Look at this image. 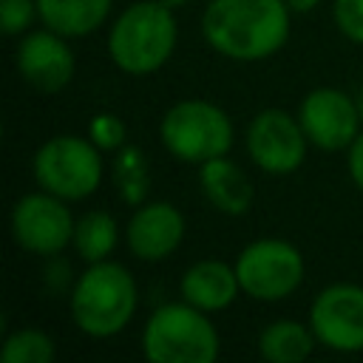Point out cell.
<instances>
[{
  "instance_id": "21",
  "label": "cell",
  "mask_w": 363,
  "mask_h": 363,
  "mask_svg": "<svg viewBox=\"0 0 363 363\" xmlns=\"http://www.w3.org/2000/svg\"><path fill=\"white\" fill-rule=\"evenodd\" d=\"M88 139L99 147V150H122L125 147V142H128V128H125V122L116 116V113H111V111H99V113H94L91 116V122H88Z\"/></svg>"
},
{
  "instance_id": "17",
  "label": "cell",
  "mask_w": 363,
  "mask_h": 363,
  "mask_svg": "<svg viewBox=\"0 0 363 363\" xmlns=\"http://www.w3.org/2000/svg\"><path fill=\"white\" fill-rule=\"evenodd\" d=\"M318 337L306 323L298 320H272L258 335V354L267 363H301L312 354Z\"/></svg>"
},
{
  "instance_id": "27",
  "label": "cell",
  "mask_w": 363,
  "mask_h": 363,
  "mask_svg": "<svg viewBox=\"0 0 363 363\" xmlns=\"http://www.w3.org/2000/svg\"><path fill=\"white\" fill-rule=\"evenodd\" d=\"M354 99H357V108H360V119H363V85H360V94H357Z\"/></svg>"
},
{
  "instance_id": "13",
  "label": "cell",
  "mask_w": 363,
  "mask_h": 363,
  "mask_svg": "<svg viewBox=\"0 0 363 363\" xmlns=\"http://www.w3.org/2000/svg\"><path fill=\"white\" fill-rule=\"evenodd\" d=\"M184 216L170 201H145L133 210L125 227L130 255L139 261H164L184 241Z\"/></svg>"
},
{
  "instance_id": "14",
  "label": "cell",
  "mask_w": 363,
  "mask_h": 363,
  "mask_svg": "<svg viewBox=\"0 0 363 363\" xmlns=\"http://www.w3.org/2000/svg\"><path fill=\"white\" fill-rule=\"evenodd\" d=\"M182 301L204 309V312H221L235 303L241 295V281L235 272V264L218 261V258H204L196 261L184 269L179 281Z\"/></svg>"
},
{
  "instance_id": "20",
  "label": "cell",
  "mask_w": 363,
  "mask_h": 363,
  "mask_svg": "<svg viewBox=\"0 0 363 363\" xmlns=\"http://www.w3.org/2000/svg\"><path fill=\"white\" fill-rule=\"evenodd\" d=\"M54 357H57V346L51 335L43 329H31V326L9 332L3 340V352H0L3 363H51Z\"/></svg>"
},
{
  "instance_id": "19",
  "label": "cell",
  "mask_w": 363,
  "mask_h": 363,
  "mask_svg": "<svg viewBox=\"0 0 363 363\" xmlns=\"http://www.w3.org/2000/svg\"><path fill=\"white\" fill-rule=\"evenodd\" d=\"M113 182L116 190L122 196L125 204L139 207L147 201V190H150V170H147V159L145 150L136 145H125L122 150H116L113 159Z\"/></svg>"
},
{
  "instance_id": "11",
  "label": "cell",
  "mask_w": 363,
  "mask_h": 363,
  "mask_svg": "<svg viewBox=\"0 0 363 363\" xmlns=\"http://www.w3.org/2000/svg\"><path fill=\"white\" fill-rule=\"evenodd\" d=\"M298 122L309 145L320 150H349L363 128L357 99L329 85L315 88L301 99Z\"/></svg>"
},
{
  "instance_id": "12",
  "label": "cell",
  "mask_w": 363,
  "mask_h": 363,
  "mask_svg": "<svg viewBox=\"0 0 363 363\" xmlns=\"http://www.w3.org/2000/svg\"><path fill=\"white\" fill-rule=\"evenodd\" d=\"M14 65L37 94L51 96L60 94L74 79L77 60L68 45V37L45 26L40 31H28L20 40L14 51Z\"/></svg>"
},
{
  "instance_id": "26",
  "label": "cell",
  "mask_w": 363,
  "mask_h": 363,
  "mask_svg": "<svg viewBox=\"0 0 363 363\" xmlns=\"http://www.w3.org/2000/svg\"><path fill=\"white\" fill-rule=\"evenodd\" d=\"M159 3H162V6H167V9H173V11H176V9H182V6H187V3H190V0H159Z\"/></svg>"
},
{
  "instance_id": "18",
  "label": "cell",
  "mask_w": 363,
  "mask_h": 363,
  "mask_svg": "<svg viewBox=\"0 0 363 363\" xmlns=\"http://www.w3.org/2000/svg\"><path fill=\"white\" fill-rule=\"evenodd\" d=\"M116 238H119L116 218L105 210H91V213H82L77 218L71 244L82 261L96 264V261H108V255L116 247Z\"/></svg>"
},
{
  "instance_id": "4",
  "label": "cell",
  "mask_w": 363,
  "mask_h": 363,
  "mask_svg": "<svg viewBox=\"0 0 363 363\" xmlns=\"http://www.w3.org/2000/svg\"><path fill=\"white\" fill-rule=\"evenodd\" d=\"M210 312L176 301L159 306L142 329V354L150 363H213L221 352V337Z\"/></svg>"
},
{
  "instance_id": "10",
  "label": "cell",
  "mask_w": 363,
  "mask_h": 363,
  "mask_svg": "<svg viewBox=\"0 0 363 363\" xmlns=\"http://www.w3.org/2000/svg\"><path fill=\"white\" fill-rule=\"evenodd\" d=\"M309 326L332 352H363V286L349 281L323 286L309 306Z\"/></svg>"
},
{
  "instance_id": "1",
  "label": "cell",
  "mask_w": 363,
  "mask_h": 363,
  "mask_svg": "<svg viewBox=\"0 0 363 363\" xmlns=\"http://www.w3.org/2000/svg\"><path fill=\"white\" fill-rule=\"evenodd\" d=\"M289 20L292 11L284 0H210L201 14V34L216 54L255 62L286 45Z\"/></svg>"
},
{
  "instance_id": "24",
  "label": "cell",
  "mask_w": 363,
  "mask_h": 363,
  "mask_svg": "<svg viewBox=\"0 0 363 363\" xmlns=\"http://www.w3.org/2000/svg\"><path fill=\"white\" fill-rule=\"evenodd\" d=\"M346 164H349V176H352V182H354V187L363 193V130H360V136L352 142Z\"/></svg>"
},
{
  "instance_id": "6",
  "label": "cell",
  "mask_w": 363,
  "mask_h": 363,
  "mask_svg": "<svg viewBox=\"0 0 363 363\" xmlns=\"http://www.w3.org/2000/svg\"><path fill=\"white\" fill-rule=\"evenodd\" d=\"M31 173L40 190L54 193L65 201H82L102 184V150L88 136L60 133L37 147Z\"/></svg>"
},
{
  "instance_id": "2",
  "label": "cell",
  "mask_w": 363,
  "mask_h": 363,
  "mask_svg": "<svg viewBox=\"0 0 363 363\" xmlns=\"http://www.w3.org/2000/svg\"><path fill=\"white\" fill-rule=\"evenodd\" d=\"M179 26L173 9L159 0H139L119 11L108 31V54L122 74H156L176 48Z\"/></svg>"
},
{
  "instance_id": "16",
  "label": "cell",
  "mask_w": 363,
  "mask_h": 363,
  "mask_svg": "<svg viewBox=\"0 0 363 363\" xmlns=\"http://www.w3.org/2000/svg\"><path fill=\"white\" fill-rule=\"evenodd\" d=\"M40 20L62 37H85L102 28L111 17L113 0H37Z\"/></svg>"
},
{
  "instance_id": "3",
  "label": "cell",
  "mask_w": 363,
  "mask_h": 363,
  "mask_svg": "<svg viewBox=\"0 0 363 363\" xmlns=\"http://www.w3.org/2000/svg\"><path fill=\"white\" fill-rule=\"evenodd\" d=\"M71 318L88 337H113L136 315L139 289L133 275L116 261H96L74 281L68 295Z\"/></svg>"
},
{
  "instance_id": "9",
  "label": "cell",
  "mask_w": 363,
  "mask_h": 363,
  "mask_svg": "<svg viewBox=\"0 0 363 363\" xmlns=\"http://www.w3.org/2000/svg\"><path fill=\"white\" fill-rule=\"evenodd\" d=\"M244 145L250 159L269 176H286L295 173L306 159V133L284 108H264L252 116L244 133Z\"/></svg>"
},
{
  "instance_id": "5",
  "label": "cell",
  "mask_w": 363,
  "mask_h": 363,
  "mask_svg": "<svg viewBox=\"0 0 363 363\" xmlns=\"http://www.w3.org/2000/svg\"><path fill=\"white\" fill-rule=\"evenodd\" d=\"M159 136L173 159L184 164H204L216 156H227L235 133L221 105L207 99H182L164 111Z\"/></svg>"
},
{
  "instance_id": "25",
  "label": "cell",
  "mask_w": 363,
  "mask_h": 363,
  "mask_svg": "<svg viewBox=\"0 0 363 363\" xmlns=\"http://www.w3.org/2000/svg\"><path fill=\"white\" fill-rule=\"evenodd\" d=\"M286 6H289V11L292 14H306V11H312L320 0H284Z\"/></svg>"
},
{
  "instance_id": "23",
  "label": "cell",
  "mask_w": 363,
  "mask_h": 363,
  "mask_svg": "<svg viewBox=\"0 0 363 363\" xmlns=\"http://www.w3.org/2000/svg\"><path fill=\"white\" fill-rule=\"evenodd\" d=\"M332 17L337 31L363 45V0H335L332 3Z\"/></svg>"
},
{
  "instance_id": "15",
  "label": "cell",
  "mask_w": 363,
  "mask_h": 363,
  "mask_svg": "<svg viewBox=\"0 0 363 363\" xmlns=\"http://www.w3.org/2000/svg\"><path fill=\"white\" fill-rule=\"evenodd\" d=\"M199 187L204 199L224 216H244L252 207L255 187L241 164L227 156H216L199 164Z\"/></svg>"
},
{
  "instance_id": "8",
  "label": "cell",
  "mask_w": 363,
  "mask_h": 363,
  "mask_svg": "<svg viewBox=\"0 0 363 363\" xmlns=\"http://www.w3.org/2000/svg\"><path fill=\"white\" fill-rule=\"evenodd\" d=\"M74 227L77 218L68 201L45 190L26 193L11 207V235L17 247L40 258H57L74 238Z\"/></svg>"
},
{
  "instance_id": "22",
  "label": "cell",
  "mask_w": 363,
  "mask_h": 363,
  "mask_svg": "<svg viewBox=\"0 0 363 363\" xmlns=\"http://www.w3.org/2000/svg\"><path fill=\"white\" fill-rule=\"evenodd\" d=\"M34 17H40L37 0H0V26L9 37L26 34Z\"/></svg>"
},
{
  "instance_id": "7",
  "label": "cell",
  "mask_w": 363,
  "mask_h": 363,
  "mask_svg": "<svg viewBox=\"0 0 363 363\" xmlns=\"http://www.w3.org/2000/svg\"><path fill=\"white\" fill-rule=\"evenodd\" d=\"M235 272L241 281V292L252 301L275 303L289 298L303 284V255L286 238H258L250 241L238 258Z\"/></svg>"
}]
</instances>
